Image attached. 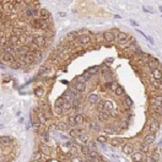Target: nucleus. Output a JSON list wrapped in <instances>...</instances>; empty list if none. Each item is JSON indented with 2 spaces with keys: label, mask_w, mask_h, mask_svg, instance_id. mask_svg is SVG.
Here are the masks:
<instances>
[{
  "label": "nucleus",
  "mask_w": 162,
  "mask_h": 162,
  "mask_svg": "<svg viewBox=\"0 0 162 162\" xmlns=\"http://www.w3.org/2000/svg\"><path fill=\"white\" fill-rule=\"evenodd\" d=\"M116 34L112 32V31H107V32H103V41L106 43H113L116 41Z\"/></svg>",
  "instance_id": "f257e3e1"
},
{
  "label": "nucleus",
  "mask_w": 162,
  "mask_h": 162,
  "mask_svg": "<svg viewBox=\"0 0 162 162\" xmlns=\"http://www.w3.org/2000/svg\"><path fill=\"white\" fill-rule=\"evenodd\" d=\"M32 43L38 45L39 48H44V47H45V38H44L43 36H33Z\"/></svg>",
  "instance_id": "f03ea898"
},
{
  "label": "nucleus",
  "mask_w": 162,
  "mask_h": 162,
  "mask_svg": "<svg viewBox=\"0 0 162 162\" xmlns=\"http://www.w3.org/2000/svg\"><path fill=\"white\" fill-rule=\"evenodd\" d=\"M1 61L2 63H7V64H12L15 63V55L11 53H2V57H1Z\"/></svg>",
  "instance_id": "7ed1b4c3"
},
{
  "label": "nucleus",
  "mask_w": 162,
  "mask_h": 162,
  "mask_svg": "<svg viewBox=\"0 0 162 162\" xmlns=\"http://www.w3.org/2000/svg\"><path fill=\"white\" fill-rule=\"evenodd\" d=\"M117 39H118V42L120 44H128V41L130 39V37L125 33V32H118V34H117Z\"/></svg>",
  "instance_id": "20e7f679"
},
{
  "label": "nucleus",
  "mask_w": 162,
  "mask_h": 162,
  "mask_svg": "<svg viewBox=\"0 0 162 162\" xmlns=\"http://www.w3.org/2000/svg\"><path fill=\"white\" fill-rule=\"evenodd\" d=\"M101 100H100V95L98 93H90L87 96V102L90 104H97V103L100 102Z\"/></svg>",
  "instance_id": "39448f33"
},
{
  "label": "nucleus",
  "mask_w": 162,
  "mask_h": 162,
  "mask_svg": "<svg viewBox=\"0 0 162 162\" xmlns=\"http://www.w3.org/2000/svg\"><path fill=\"white\" fill-rule=\"evenodd\" d=\"M74 88L80 92V93H84L86 91V84L85 82H80V81H75L74 82Z\"/></svg>",
  "instance_id": "423d86ee"
},
{
  "label": "nucleus",
  "mask_w": 162,
  "mask_h": 162,
  "mask_svg": "<svg viewBox=\"0 0 162 162\" xmlns=\"http://www.w3.org/2000/svg\"><path fill=\"white\" fill-rule=\"evenodd\" d=\"M122 151H123L124 155H132L133 152H134V146H133V144H130V143L124 144L123 147H122Z\"/></svg>",
  "instance_id": "0eeeda50"
},
{
  "label": "nucleus",
  "mask_w": 162,
  "mask_h": 162,
  "mask_svg": "<svg viewBox=\"0 0 162 162\" xmlns=\"http://www.w3.org/2000/svg\"><path fill=\"white\" fill-rule=\"evenodd\" d=\"M132 159L134 162H143L144 160V155L141 151H134L132 154Z\"/></svg>",
  "instance_id": "6e6552de"
},
{
  "label": "nucleus",
  "mask_w": 162,
  "mask_h": 162,
  "mask_svg": "<svg viewBox=\"0 0 162 162\" xmlns=\"http://www.w3.org/2000/svg\"><path fill=\"white\" fill-rule=\"evenodd\" d=\"M147 66L151 69V71L152 70H155V69H159V66H160V64H159V60L157 59H149L147 60Z\"/></svg>",
  "instance_id": "1a4fd4ad"
},
{
  "label": "nucleus",
  "mask_w": 162,
  "mask_h": 162,
  "mask_svg": "<svg viewBox=\"0 0 162 162\" xmlns=\"http://www.w3.org/2000/svg\"><path fill=\"white\" fill-rule=\"evenodd\" d=\"M11 141H12V139H11L10 136H7V135H2V136H0V143H1V146L2 147L9 146V145L11 144Z\"/></svg>",
  "instance_id": "9d476101"
},
{
  "label": "nucleus",
  "mask_w": 162,
  "mask_h": 162,
  "mask_svg": "<svg viewBox=\"0 0 162 162\" xmlns=\"http://www.w3.org/2000/svg\"><path fill=\"white\" fill-rule=\"evenodd\" d=\"M155 139H156L155 134L147 133L146 135L144 136V143H146L147 145H151V144H154V143H155Z\"/></svg>",
  "instance_id": "9b49d317"
},
{
  "label": "nucleus",
  "mask_w": 162,
  "mask_h": 162,
  "mask_svg": "<svg viewBox=\"0 0 162 162\" xmlns=\"http://www.w3.org/2000/svg\"><path fill=\"white\" fill-rule=\"evenodd\" d=\"M151 76H152L156 81H161V80H162V71H161V69L159 68V69L152 70V71H151Z\"/></svg>",
  "instance_id": "f8f14e48"
},
{
  "label": "nucleus",
  "mask_w": 162,
  "mask_h": 162,
  "mask_svg": "<svg viewBox=\"0 0 162 162\" xmlns=\"http://www.w3.org/2000/svg\"><path fill=\"white\" fill-rule=\"evenodd\" d=\"M151 104L154 107H162V97L161 96H156L151 98Z\"/></svg>",
  "instance_id": "ddd939ff"
},
{
  "label": "nucleus",
  "mask_w": 162,
  "mask_h": 162,
  "mask_svg": "<svg viewBox=\"0 0 162 162\" xmlns=\"http://www.w3.org/2000/svg\"><path fill=\"white\" fill-rule=\"evenodd\" d=\"M100 66H91V68H88L87 70H86V74H88L90 76H95V75H97V74L100 73Z\"/></svg>",
  "instance_id": "4468645a"
},
{
  "label": "nucleus",
  "mask_w": 162,
  "mask_h": 162,
  "mask_svg": "<svg viewBox=\"0 0 162 162\" xmlns=\"http://www.w3.org/2000/svg\"><path fill=\"white\" fill-rule=\"evenodd\" d=\"M91 41V37L88 34H80L79 36V42L81 44H88Z\"/></svg>",
  "instance_id": "2eb2a0df"
},
{
  "label": "nucleus",
  "mask_w": 162,
  "mask_h": 162,
  "mask_svg": "<svg viewBox=\"0 0 162 162\" xmlns=\"http://www.w3.org/2000/svg\"><path fill=\"white\" fill-rule=\"evenodd\" d=\"M68 124H69V127H71V128H75L77 124H76V114H70L69 117H68Z\"/></svg>",
  "instance_id": "dca6fc26"
},
{
  "label": "nucleus",
  "mask_w": 162,
  "mask_h": 162,
  "mask_svg": "<svg viewBox=\"0 0 162 162\" xmlns=\"http://www.w3.org/2000/svg\"><path fill=\"white\" fill-rule=\"evenodd\" d=\"M55 128L60 130V132H65V130H68V128H69V124L68 123H64V122H59L58 124L55 125Z\"/></svg>",
  "instance_id": "f3484780"
},
{
  "label": "nucleus",
  "mask_w": 162,
  "mask_h": 162,
  "mask_svg": "<svg viewBox=\"0 0 162 162\" xmlns=\"http://www.w3.org/2000/svg\"><path fill=\"white\" fill-rule=\"evenodd\" d=\"M157 129H159V123L151 122V123L149 124V132L151 133V134H155V133L157 132Z\"/></svg>",
  "instance_id": "a211bd4d"
},
{
  "label": "nucleus",
  "mask_w": 162,
  "mask_h": 162,
  "mask_svg": "<svg viewBox=\"0 0 162 162\" xmlns=\"http://www.w3.org/2000/svg\"><path fill=\"white\" fill-rule=\"evenodd\" d=\"M109 118V112H100L98 113V119L101 122H107Z\"/></svg>",
  "instance_id": "6ab92c4d"
},
{
  "label": "nucleus",
  "mask_w": 162,
  "mask_h": 162,
  "mask_svg": "<svg viewBox=\"0 0 162 162\" xmlns=\"http://www.w3.org/2000/svg\"><path fill=\"white\" fill-rule=\"evenodd\" d=\"M139 149H140V151H141L143 154H149V151H150V145H147L146 143H141V144L139 145Z\"/></svg>",
  "instance_id": "aec40b11"
},
{
  "label": "nucleus",
  "mask_w": 162,
  "mask_h": 162,
  "mask_svg": "<svg viewBox=\"0 0 162 162\" xmlns=\"http://www.w3.org/2000/svg\"><path fill=\"white\" fill-rule=\"evenodd\" d=\"M90 129H91L92 132H100V130H101L100 123H97V122H93V123H91V125H90Z\"/></svg>",
  "instance_id": "412c9836"
},
{
  "label": "nucleus",
  "mask_w": 162,
  "mask_h": 162,
  "mask_svg": "<svg viewBox=\"0 0 162 162\" xmlns=\"http://www.w3.org/2000/svg\"><path fill=\"white\" fill-rule=\"evenodd\" d=\"M59 57L63 59V60H66V59L69 58V50H68L66 48H64V49L59 53Z\"/></svg>",
  "instance_id": "4be33fe9"
},
{
  "label": "nucleus",
  "mask_w": 162,
  "mask_h": 162,
  "mask_svg": "<svg viewBox=\"0 0 162 162\" xmlns=\"http://www.w3.org/2000/svg\"><path fill=\"white\" fill-rule=\"evenodd\" d=\"M124 88H123V86H120V85H118V87L114 90V95L116 96H118V97H120V96H123L124 95Z\"/></svg>",
  "instance_id": "5701e85b"
},
{
  "label": "nucleus",
  "mask_w": 162,
  "mask_h": 162,
  "mask_svg": "<svg viewBox=\"0 0 162 162\" xmlns=\"http://www.w3.org/2000/svg\"><path fill=\"white\" fill-rule=\"evenodd\" d=\"M113 109V103L111 101H104V112H111Z\"/></svg>",
  "instance_id": "b1692460"
},
{
  "label": "nucleus",
  "mask_w": 162,
  "mask_h": 162,
  "mask_svg": "<svg viewBox=\"0 0 162 162\" xmlns=\"http://www.w3.org/2000/svg\"><path fill=\"white\" fill-rule=\"evenodd\" d=\"M84 122H85L84 116H82V114H80V113H77V114H76V124H77V127L82 125V124H84Z\"/></svg>",
  "instance_id": "393cba45"
},
{
  "label": "nucleus",
  "mask_w": 162,
  "mask_h": 162,
  "mask_svg": "<svg viewBox=\"0 0 162 162\" xmlns=\"http://www.w3.org/2000/svg\"><path fill=\"white\" fill-rule=\"evenodd\" d=\"M39 15H41V17H42V18L47 20V18H48V16H49V11H48L47 9L42 7V9H39Z\"/></svg>",
  "instance_id": "a878e982"
},
{
  "label": "nucleus",
  "mask_w": 162,
  "mask_h": 162,
  "mask_svg": "<svg viewBox=\"0 0 162 162\" xmlns=\"http://www.w3.org/2000/svg\"><path fill=\"white\" fill-rule=\"evenodd\" d=\"M71 108H73V101L65 100V102L63 104V109H64V111H68V109H71Z\"/></svg>",
  "instance_id": "bb28decb"
},
{
  "label": "nucleus",
  "mask_w": 162,
  "mask_h": 162,
  "mask_svg": "<svg viewBox=\"0 0 162 162\" xmlns=\"http://www.w3.org/2000/svg\"><path fill=\"white\" fill-rule=\"evenodd\" d=\"M77 138H79V140H80V141H82V143H87L88 140H90V138H88V135L86 134V133H82V134H80Z\"/></svg>",
  "instance_id": "cd10ccee"
},
{
  "label": "nucleus",
  "mask_w": 162,
  "mask_h": 162,
  "mask_svg": "<svg viewBox=\"0 0 162 162\" xmlns=\"http://www.w3.org/2000/svg\"><path fill=\"white\" fill-rule=\"evenodd\" d=\"M77 37H79L77 32H70V33H68V41H70V42H73L74 39H76Z\"/></svg>",
  "instance_id": "c85d7f7f"
},
{
  "label": "nucleus",
  "mask_w": 162,
  "mask_h": 162,
  "mask_svg": "<svg viewBox=\"0 0 162 162\" xmlns=\"http://www.w3.org/2000/svg\"><path fill=\"white\" fill-rule=\"evenodd\" d=\"M81 152H82V155H90V152H91V150H90V147H88V145H81Z\"/></svg>",
  "instance_id": "c756f323"
},
{
  "label": "nucleus",
  "mask_w": 162,
  "mask_h": 162,
  "mask_svg": "<svg viewBox=\"0 0 162 162\" xmlns=\"http://www.w3.org/2000/svg\"><path fill=\"white\" fill-rule=\"evenodd\" d=\"M53 111H54V113H55L57 116H61V114H63V112H64L63 107H60V106H54Z\"/></svg>",
  "instance_id": "7c9ffc66"
},
{
  "label": "nucleus",
  "mask_w": 162,
  "mask_h": 162,
  "mask_svg": "<svg viewBox=\"0 0 162 162\" xmlns=\"http://www.w3.org/2000/svg\"><path fill=\"white\" fill-rule=\"evenodd\" d=\"M41 157H42V152H41V151H38V152H34V154H33L32 160H33V162L39 161V160H41Z\"/></svg>",
  "instance_id": "2f4dec72"
},
{
  "label": "nucleus",
  "mask_w": 162,
  "mask_h": 162,
  "mask_svg": "<svg viewBox=\"0 0 162 162\" xmlns=\"http://www.w3.org/2000/svg\"><path fill=\"white\" fill-rule=\"evenodd\" d=\"M107 135H98L97 136V143H101V144H106L107 143Z\"/></svg>",
  "instance_id": "473e14b6"
},
{
  "label": "nucleus",
  "mask_w": 162,
  "mask_h": 162,
  "mask_svg": "<svg viewBox=\"0 0 162 162\" xmlns=\"http://www.w3.org/2000/svg\"><path fill=\"white\" fill-rule=\"evenodd\" d=\"M31 25H32V27L33 28H39L41 27V22H39V18H34L32 22H31Z\"/></svg>",
  "instance_id": "72a5a7b5"
},
{
  "label": "nucleus",
  "mask_w": 162,
  "mask_h": 162,
  "mask_svg": "<svg viewBox=\"0 0 162 162\" xmlns=\"http://www.w3.org/2000/svg\"><path fill=\"white\" fill-rule=\"evenodd\" d=\"M39 22H41V29H47L48 28V22H47V20H44V18H39Z\"/></svg>",
  "instance_id": "f704fd0d"
},
{
  "label": "nucleus",
  "mask_w": 162,
  "mask_h": 162,
  "mask_svg": "<svg viewBox=\"0 0 162 162\" xmlns=\"http://www.w3.org/2000/svg\"><path fill=\"white\" fill-rule=\"evenodd\" d=\"M122 141H123L122 139H112V141H111V144H112V146H119Z\"/></svg>",
  "instance_id": "c9c22d12"
},
{
  "label": "nucleus",
  "mask_w": 162,
  "mask_h": 162,
  "mask_svg": "<svg viewBox=\"0 0 162 162\" xmlns=\"http://www.w3.org/2000/svg\"><path fill=\"white\" fill-rule=\"evenodd\" d=\"M154 113L162 117V107H154Z\"/></svg>",
  "instance_id": "e433bc0d"
},
{
  "label": "nucleus",
  "mask_w": 162,
  "mask_h": 162,
  "mask_svg": "<svg viewBox=\"0 0 162 162\" xmlns=\"http://www.w3.org/2000/svg\"><path fill=\"white\" fill-rule=\"evenodd\" d=\"M70 161L71 162H82V160H81L80 156H77V155H73V156L70 157Z\"/></svg>",
  "instance_id": "4c0bfd02"
},
{
  "label": "nucleus",
  "mask_w": 162,
  "mask_h": 162,
  "mask_svg": "<svg viewBox=\"0 0 162 162\" xmlns=\"http://www.w3.org/2000/svg\"><path fill=\"white\" fill-rule=\"evenodd\" d=\"M11 68L15 69V70H16V69H20V68H21V63H20V61H15V63L11 64Z\"/></svg>",
  "instance_id": "58836bf2"
},
{
  "label": "nucleus",
  "mask_w": 162,
  "mask_h": 162,
  "mask_svg": "<svg viewBox=\"0 0 162 162\" xmlns=\"http://www.w3.org/2000/svg\"><path fill=\"white\" fill-rule=\"evenodd\" d=\"M69 134H70V136H71V138H75V136H79V133H77V129H71V130L69 132Z\"/></svg>",
  "instance_id": "ea45409f"
},
{
  "label": "nucleus",
  "mask_w": 162,
  "mask_h": 162,
  "mask_svg": "<svg viewBox=\"0 0 162 162\" xmlns=\"http://www.w3.org/2000/svg\"><path fill=\"white\" fill-rule=\"evenodd\" d=\"M145 162H157L150 154H147V156H146V159H145Z\"/></svg>",
  "instance_id": "a19ab883"
},
{
  "label": "nucleus",
  "mask_w": 162,
  "mask_h": 162,
  "mask_svg": "<svg viewBox=\"0 0 162 162\" xmlns=\"http://www.w3.org/2000/svg\"><path fill=\"white\" fill-rule=\"evenodd\" d=\"M41 152H43V154H48V150L44 147V145H42V146H41Z\"/></svg>",
  "instance_id": "79ce46f5"
},
{
  "label": "nucleus",
  "mask_w": 162,
  "mask_h": 162,
  "mask_svg": "<svg viewBox=\"0 0 162 162\" xmlns=\"http://www.w3.org/2000/svg\"><path fill=\"white\" fill-rule=\"evenodd\" d=\"M43 138H44V141H45V143L49 140V136L47 135V133H44V134H43Z\"/></svg>",
  "instance_id": "37998d69"
},
{
  "label": "nucleus",
  "mask_w": 162,
  "mask_h": 162,
  "mask_svg": "<svg viewBox=\"0 0 162 162\" xmlns=\"http://www.w3.org/2000/svg\"><path fill=\"white\" fill-rule=\"evenodd\" d=\"M146 39H147V41H149V42H150V43H151V44H154V43H155V42H154V39H152L151 37H149V36H147V37H146Z\"/></svg>",
  "instance_id": "c03bdc74"
},
{
  "label": "nucleus",
  "mask_w": 162,
  "mask_h": 162,
  "mask_svg": "<svg viewBox=\"0 0 162 162\" xmlns=\"http://www.w3.org/2000/svg\"><path fill=\"white\" fill-rule=\"evenodd\" d=\"M130 23H132L133 26H136V27L139 26V23H138V22H135V21H133V20H130Z\"/></svg>",
  "instance_id": "a18cd8bd"
},
{
  "label": "nucleus",
  "mask_w": 162,
  "mask_h": 162,
  "mask_svg": "<svg viewBox=\"0 0 162 162\" xmlns=\"http://www.w3.org/2000/svg\"><path fill=\"white\" fill-rule=\"evenodd\" d=\"M58 15L60 17H66V14H65V12H58Z\"/></svg>",
  "instance_id": "49530a36"
},
{
  "label": "nucleus",
  "mask_w": 162,
  "mask_h": 162,
  "mask_svg": "<svg viewBox=\"0 0 162 162\" xmlns=\"http://www.w3.org/2000/svg\"><path fill=\"white\" fill-rule=\"evenodd\" d=\"M96 141H91V147H96Z\"/></svg>",
  "instance_id": "de8ad7c7"
},
{
  "label": "nucleus",
  "mask_w": 162,
  "mask_h": 162,
  "mask_svg": "<svg viewBox=\"0 0 162 162\" xmlns=\"http://www.w3.org/2000/svg\"><path fill=\"white\" fill-rule=\"evenodd\" d=\"M52 61H53V63H57V61H58V59L55 58V57H53V58H52Z\"/></svg>",
  "instance_id": "09e8293b"
},
{
  "label": "nucleus",
  "mask_w": 162,
  "mask_h": 162,
  "mask_svg": "<svg viewBox=\"0 0 162 162\" xmlns=\"http://www.w3.org/2000/svg\"><path fill=\"white\" fill-rule=\"evenodd\" d=\"M98 162H106L104 160H103L102 157H98Z\"/></svg>",
  "instance_id": "8fccbe9b"
},
{
  "label": "nucleus",
  "mask_w": 162,
  "mask_h": 162,
  "mask_svg": "<svg viewBox=\"0 0 162 162\" xmlns=\"http://www.w3.org/2000/svg\"><path fill=\"white\" fill-rule=\"evenodd\" d=\"M1 69H2V70H4V69H5V64H4V63H2V61H1Z\"/></svg>",
  "instance_id": "3c124183"
},
{
  "label": "nucleus",
  "mask_w": 162,
  "mask_h": 162,
  "mask_svg": "<svg viewBox=\"0 0 162 162\" xmlns=\"http://www.w3.org/2000/svg\"><path fill=\"white\" fill-rule=\"evenodd\" d=\"M159 9H160V11H162V6H159Z\"/></svg>",
  "instance_id": "603ef678"
},
{
  "label": "nucleus",
  "mask_w": 162,
  "mask_h": 162,
  "mask_svg": "<svg viewBox=\"0 0 162 162\" xmlns=\"http://www.w3.org/2000/svg\"><path fill=\"white\" fill-rule=\"evenodd\" d=\"M82 162H90V161H82Z\"/></svg>",
  "instance_id": "864d4df0"
},
{
  "label": "nucleus",
  "mask_w": 162,
  "mask_h": 162,
  "mask_svg": "<svg viewBox=\"0 0 162 162\" xmlns=\"http://www.w3.org/2000/svg\"><path fill=\"white\" fill-rule=\"evenodd\" d=\"M36 162H39V161H36Z\"/></svg>",
  "instance_id": "5fc2aeb1"
}]
</instances>
